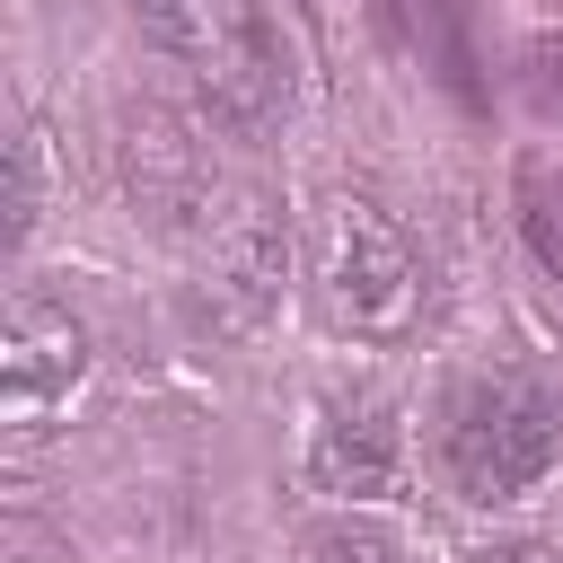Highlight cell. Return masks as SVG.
<instances>
[{
    "instance_id": "7",
    "label": "cell",
    "mask_w": 563,
    "mask_h": 563,
    "mask_svg": "<svg viewBox=\"0 0 563 563\" xmlns=\"http://www.w3.org/2000/svg\"><path fill=\"white\" fill-rule=\"evenodd\" d=\"M528 97H537V114L563 123V35H537L528 44Z\"/></svg>"
},
{
    "instance_id": "4",
    "label": "cell",
    "mask_w": 563,
    "mask_h": 563,
    "mask_svg": "<svg viewBox=\"0 0 563 563\" xmlns=\"http://www.w3.org/2000/svg\"><path fill=\"white\" fill-rule=\"evenodd\" d=\"M79 378V325L62 317V308H18L9 317V405H18V422L26 413H44L62 387Z\"/></svg>"
},
{
    "instance_id": "1",
    "label": "cell",
    "mask_w": 563,
    "mask_h": 563,
    "mask_svg": "<svg viewBox=\"0 0 563 563\" xmlns=\"http://www.w3.org/2000/svg\"><path fill=\"white\" fill-rule=\"evenodd\" d=\"M440 466L466 501H510L563 466V396L528 369H475L440 405Z\"/></svg>"
},
{
    "instance_id": "5",
    "label": "cell",
    "mask_w": 563,
    "mask_h": 563,
    "mask_svg": "<svg viewBox=\"0 0 563 563\" xmlns=\"http://www.w3.org/2000/svg\"><path fill=\"white\" fill-rule=\"evenodd\" d=\"M317 466H325V484H343V493H378L387 484V466H396V422H387V405H334V422H325V440H317Z\"/></svg>"
},
{
    "instance_id": "8",
    "label": "cell",
    "mask_w": 563,
    "mask_h": 563,
    "mask_svg": "<svg viewBox=\"0 0 563 563\" xmlns=\"http://www.w3.org/2000/svg\"><path fill=\"white\" fill-rule=\"evenodd\" d=\"M317 563H396V545L361 537V528H334V537H317Z\"/></svg>"
},
{
    "instance_id": "3",
    "label": "cell",
    "mask_w": 563,
    "mask_h": 563,
    "mask_svg": "<svg viewBox=\"0 0 563 563\" xmlns=\"http://www.w3.org/2000/svg\"><path fill=\"white\" fill-rule=\"evenodd\" d=\"M405 53L422 62V79H440L466 114H493V79H484V44H475V18L466 0H387Z\"/></svg>"
},
{
    "instance_id": "2",
    "label": "cell",
    "mask_w": 563,
    "mask_h": 563,
    "mask_svg": "<svg viewBox=\"0 0 563 563\" xmlns=\"http://www.w3.org/2000/svg\"><path fill=\"white\" fill-rule=\"evenodd\" d=\"M150 35L202 79V97L246 123V132H273L290 114V70H282V44H273V18L264 0H141Z\"/></svg>"
},
{
    "instance_id": "6",
    "label": "cell",
    "mask_w": 563,
    "mask_h": 563,
    "mask_svg": "<svg viewBox=\"0 0 563 563\" xmlns=\"http://www.w3.org/2000/svg\"><path fill=\"white\" fill-rule=\"evenodd\" d=\"M519 202H528L519 220H528V238H537V255H545V264L563 273V194H554L545 176H528V185H519Z\"/></svg>"
}]
</instances>
